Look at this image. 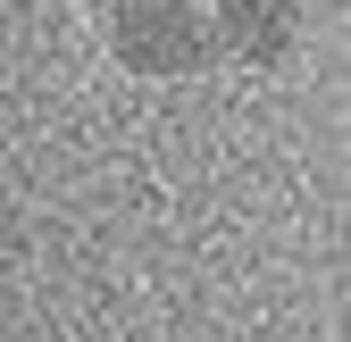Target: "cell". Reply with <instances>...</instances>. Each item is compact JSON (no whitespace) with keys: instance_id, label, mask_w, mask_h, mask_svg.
<instances>
[{"instance_id":"obj_1","label":"cell","mask_w":351,"mask_h":342,"mask_svg":"<svg viewBox=\"0 0 351 342\" xmlns=\"http://www.w3.org/2000/svg\"><path fill=\"white\" fill-rule=\"evenodd\" d=\"M93 42L117 75L193 83L209 75V0H93Z\"/></svg>"},{"instance_id":"obj_2","label":"cell","mask_w":351,"mask_h":342,"mask_svg":"<svg viewBox=\"0 0 351 342\" xmlns=\"http://www.w3.org/2000/svg\"><path fill=\"white\" fill-rule=\"evenodd\" d=\"M310 51L301 0H209V59L234 75H293Z\"/></svg>"},{"instance_id":"obj_3","label":"cell","mask_w":351,"mask_h":342,"mask_svg":"<svg viewBox=\"0 0 351 342\" xmlns=\"http://www.w3.org/2000/svg\"><path fill=\"white\" fill-rule=\"evenodd\" d=\"M301 9H310V17H335V25H343V9H351V0H301Z\"/></svg>"}]
</instances>
